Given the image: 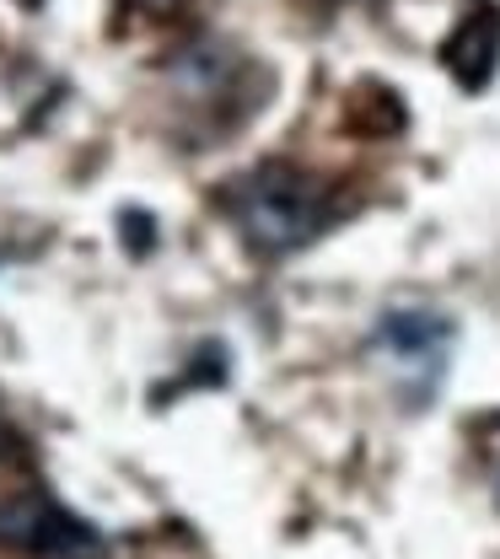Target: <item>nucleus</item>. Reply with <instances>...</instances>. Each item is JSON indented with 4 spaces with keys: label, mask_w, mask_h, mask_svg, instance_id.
<instances>
[{
    "label": "nucleus",
    "mask_w": 500,
    "mask_h": 559,
    "mask_svg": "<svg viewBox=\"0 0 500 559\" xmlns=\"http://www.w3.org/2000/svg\"><path fill=\"white\" fill-rule=\"evenodd\" d=\"M167 81H172V92H178L194 114H226V108L248 114V108H253V81H259V70H253L248 55H237V49L221 44V38H194L189 49H178V55L167 60Z\"/></svg>",
    "instance_id": "obj_4"
},
{
    "label": "nucleus",
    "mask_w": 500,
    "mask_h": 559,
    "mask_svg": "<svg viewBox=\"0 0 500 559\" xmlns=\"http://www.w3.org/2000/svg\"><path fill=\"white\" fill-rule=\"evenodd\" d=\"M441 66L452 70V81L463 92H479L496 75V66H500V11L496 5H474L452 27V38L441 44Z\"/></svg>",
    "instance_id": "obj_5"
},
{
    "label": "nucleus",
    "mask_w": 500,
    "mask_h": 559,
    "mask_svg": "<svg viewBox=\"0 0 500 559\" xmlns=\"http://www.w3.org/2000/svg\"><path fill=\"white\" fill-rule=\"evenodd\" d=\"M0 549L22 559H92L103 533L49 489H11L0 495Z\"/></svg>",
    "instance_id": "obj_3"
},
{
    "label": "nucleus",
    "mask_w": 500,
    "mask_h": 559,
    "mask_svg": "<svg viewBox=\"0 0 500 559\" xmlns=\"http://www.w3.org/2000/svg\"><path fill=\"white\" fill-rule=\"evenodd\" d=\"M452 345H457L452 318H441V312H430V307H393V312H382L377 329H371V349H377V360L388 366V382L398 388V399H404L409 409L430 404V393L441 388Z\"/></svg>",
    "instance_id": "obj_2"
},
{
    "label": "nucleus",
    "mask_w": 500,
    "mask_h": 559,
    "mask_svg": "<svg viewBox=\"0 0 500 559\" xmlns=\"http://www.w3.org/2000/svg\"><path fill=\"white\" fill-rule=\"evenodd\" d=\"M221 210L259 259H290L340 221L334 189L290 162H259L221 183Z\"/></svg>",
    "instance_id": "obj_1"
},
{
    "label": "nucleus",
    "mask_w": 500,
    "mask_h": 559,
    "mask_svg": "<svg viewBox=\"0 0 500 559\" xmlns=\"http://www.w3.org/2000/svg\"><path fill=\"white\" fill-rule=\"evenodd\" d=\"M0 425H5V419H0Z\"/></svg>",
    "instance_id": "obj_8"
},
{
    "label": "nucleus",
    "mask_w": 500,
    "mask_h": 559,
    "mask_svg": "<svg viewBox=\"0 0 500 559\" xmlns=\"http://www.w3.org/2000/svg\"><path fill=\"white\" fill-rule=\"evenodd\" d=\"M16 5H22V11H38V5H44V0H16Z\"/></svg>",
    "instance_id": "obj_7"
},
{
    "label": "nucleus",
    "mask_w": 500,
    "mask_h": 559,
    "mask_svg": "<svg viewBox=\"0 0 500 559\" xmlns=\"http://www.w3.org/2000/svg\"><path fill=\"white\" fill-rule=\"evenodd\" d=\"M135 16H151V22H167V16H178V11H189L194 0H124Z\"/></svg>",
    "instance_id": "obj_6"
}]
</instances>
